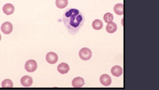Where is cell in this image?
I'll return each mask as SVG.
<instances>
[{
  "instance_id": "7c38bea8",
  "label": "cell",
  "mask_w": 159,
  "mask_h": 90,
  "mask_svg": "<svg viewBox=\"0 0 159 90\" xmlns=\"http://www.w3.org/2000/svg\"><path fill=\"white\" fill-rule=\"evenodd\" d=\"M117 30V24L113 22L108 23L106 26V31L110 34H113Z\"/></svg>"
},
{
  "instance_id": "4fadbf2b",
  "label": "cell",
  "mask_w": 159,
  "mask_h": 90,
  "mask_svg": "<svg viewBox=\"0 0 159 90\" xmlns=\"http://www.w3.org/2000/svg\"><path fill=\"white\" fill-rule=\"evenodd\" d=\"M115 13L118 15H123V5L122 4H118L113 8Z\"/></svg>"
},
{
  "instance_id": "2e32d148",
  "label": "cell",
  "mask_w": 159,
  "mask_h": 90,
  "mask_svg": "<svg viewBox=\"0 0 159 90\" xmlns=\"http://www.w3.org/2000/svg\"><path fill=\"white\" fill-rule=\"evenodd\" d=\"M2 87L4 88H12L13 87V83L10 79H5L2 82Z\"/></svg>"
},
{
  "instance_id": "7a4b0ae2",
  "label": "cell",
  "mask_w": 159,
  "mask_h": 90,
  "mask_svg": "<svg viewBox=\"0 0 159 90\" xmlns=\"http://www.w3.org/2000/svg\"><path fill=\"white\" fill-rule=\"evenodd\" d=\"M79 56L83 60L87 61L92 56V52L88 48H82L79 52Z\"/></svg>"
},
{
  "instance_id": "52a82bcc",
  "label": "cell",
  "mask_w": 159,
  "mask_h": 90,
  "mask_svg": "<svg viewBox=\"0 0 159 90\" xmlns=\"http://www.w3.org/2000/svg\"><path fill=\"white\" fill-rule=\"evenodd\" d=\"M15 8L11 4H6L3 7V11L6 15H11L13 14Z\"/></svg>"
},
{
  "instance_id": "e0dca14e",
  "label": "cell",
  "mask_w": 159,
  "mask_h": 90,
  "mask_svg": "<svg viewBox=\"0 0 159 90\" xmlns=\"http://www.w3.org/2000/svg\"><path fill=\"white\" fill-rule=\"evenodd\" d=\"M103 19L105 23H111L113 20V16L112 14L110 13H107L103 16Z\"/></svg>"
},
{
  "instance_id": "3957f363",
  "label": "cell",
  "mask_w": 159,
  "mask_h": 90,
  "mask_svg": "<svg viewBox=\"0 0 159 90\" xmlns=\"http://www.w3.org/2000/svg\"><path fill=\"white\" fill-rule=\"evenodd\" d=\"M37 68V64L34 60H29L27 61L25 65V68L28 72H34Z\"/></svg>"
},
{
  "instance_id": "ba28073f",
  "label": "cell",
  "mask_w": 159,
  "mask_h": 90,
  "mask_svg": "<svg viewBox=\"0 0 159 90\" xmlns=\"http://www.w3.org/2000/svg\"><path fill=\"white\" fill-rule=\"evenodd\" d=\"M100 82L105 86H108L112 83V79L107 74H103L100 77Z\"/></svg>"
},
{
  "instance_id": "6da1fadb",
  "label": "cell",
  "mask_w": 159,
  "mask_h": 90,
  "mask_svg": "<svg viewBox=\"0 0 159 90\" xmlns=\"http://www.w3.org/2000/svg\"><path fill=\"white\" fill-rule=\"evenodd\" d=\"M62 19L68 32L71 35L77 34L85 21L82 13L79 10L73 8H68L65 10Z\"/></svg>"
},
{
  "instance_id": "30bf717a",
  "label": "cell",
  "mask_w": 159,
  "mask_h": 90,
  "mask_svg": "<svg viewBox=\"0 0 159 90\" xmlns=\"http://www.w3.org/2000/svg\"><path fill=\"white\" fill-rule=\"evenodd\" d=\"M70 68L69 65L64 62L60 63L57 66L58 71L61 74H66L68 72Z\"/></svg>"
},
{
  "instance_id": "9c48e42d",
  "label": "cell",
  "mask_w": 159,
  "mask_h": 90,
  "mask_svg": "<svg viewBox=\"0 0 159 90\" xmlns=\"http://www.w3.org/2000/svg\"><path fill=\"white\" fill-rule=\"evenodd\" d=\"M85 84L84 80L82 78L78 77L74 78L72 82V85L74 88H81Z\"/></svg>"
},
{
  "instance_id": "277c9868",
  "label": "cell",
  "mask_w": 159,
  "mask_h": 90,
  "mask_svg": "<svg viewBox=\"0 0 159 90\" xmlns=\"http://www.w3.org/2000/svg\"><path fill=\"white\" fill-rule=\"evenodd\" d=\"M1 29L4 34H9L12 32L13 26L10 22L6 21L2 24Z\"/></svg>"
},
{
  "instance_id": "8992f818",
  "label": "cell",
  "mask_w": 159,
  "mask_h": 90,
  "mask_svg": "<svg viewBox=\"0 0 159 90\" xmlns=\"http://www.w3.org/2000/svg\"><path fill=\"white\" fill-rule=\"evenodd\" d=\"M21 83L24 87H30L33 84L32 78L29 76H24L21 79Z\"/></svg>"
},
{
  "instance_id": "5bb4252c",
  "label": "cell",
  "mask_w": 159,
  "mask_h": 90,
  "mask_svg": "<svg viewBox=\"0 0 159 90\" xmlns=\"http://www.w3.org/2000/svg\"><path fill=\"white\" fill-rule=\"evenodd\" d=\"M92 27L95 30H100L103 27V23L99 19H95L92 24Z\"/></svg>"
},
{
  "instance_id": "5b68a950",
  "label": "cell",
  "mask_w": 159,
  "mask_h": 90,
  "mask_svg": "<svg viewBox=\"0 0 159 90\" xmlns=\"http://www.w3.org/2000/svg\"><path fill=\"white\" fill-rule=\"evenodd\" d=\"M46 61L50 64H54L57 62L58 60L57 55L53 52H50L46 55Z\"/></svg>"
},
{
  "instance_id": "9a60e30c",
  "label": "cell",
  "mask_w": 159,
  "mask_h": 90,
  "mask_svg": "<svg viewBox=\"0 0 159 90\" xmlns=\"http://www.w3.org/2000/svg\"><path fill=\"white\" fill-rule=\"evenodd\" d=\"M56 6L58 8L64 9L68 5V0H56Z\"/></svg>"
},
{
  "instance_id": "8fae6325",
  "label": "cell",
  "mask_w": 159,
  "mask_h": 90,
  "mask_svg": "<svg viewBox=\"0 0 159 90\" xmlns=\"http://www.w3.org/2000/svg\"><path fill=\"white\" fill-rule=\"evenodd\" d=\"M123 69L121 66H118V65L113 66L111 69V73H112V75L117 77L121 76L123 74Z\"/></svg>"
}]
</instances>
